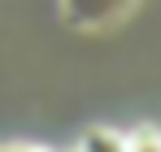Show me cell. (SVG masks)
I'll list each match as a JSON object with an SVG mask.
<instances>
[{
  "label": "cell",
  "instance_id": "6da1fadb",
  "mask_svg": "<svg viewBox=\"0 0 161 152\" xmlns=\"http://www.w3.org/2000/svg\"><path fill=\"white\" fill-rule=\"evenodd\" d=\"M79 152H126V144H122V135H113V130H87Z\"/></svg>",
  "mask_w": 161,
  "mask_h": 152
},
{
  "label": "cell",
  "instance_id": "7a4b0ae2",
  "mask_svg": "<svg viewBox=\"0 0 161 152\" xmlns=\"http://www.w3.org/2000/svg\"><path fill=\"white\" fill-rule=\"evenodd\" d=\"M122 144H126V152H161V130L135 126L131 135H122Z\"/></svg>",
  "mask_w": 161,
  "mask_h": 152
},
{
  "label": "cell",
  "instance_id": "3957f363",
  "mask_svg": "<svg viewBox=\"0 0 161 152\" xmlns=\"http://www.w3.org/2000/svg\"><path fill=\"white\" fill-rule=\"evenodd\" d=\"M65 18H70V22H105V18H118V9H113V4H109V9H65Z\"/></svg>",
  "mask_w": 161,
  "mask_h": 152
},
{
  "label": "cell",
  "instance_id": "277c9868",
  "mask_svg": "<svg viewBox=\"0 0 161 152\" xmlns=\"http://www.w3.org/2000/svg\"><path fill=\"white\" fill-rule=\"evenodd\" d=\"M0 152H44V148H22V144H13V148H0Z\"/></svg>",
  "mask_w": 161,
  "mask_h": 152
}]
</instances>
